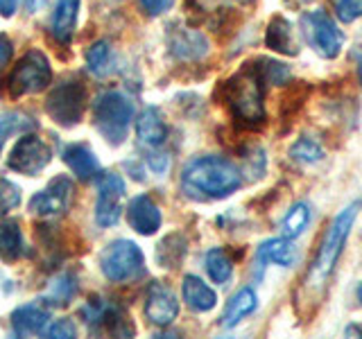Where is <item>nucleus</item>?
Instances as JSON below:
<instances>
[{"mask_svg":"<svg viewBox=\"0 0 362 339\" xmlns=\"http://www.w3.org/2000/svg\"><path fill=\"white\" fill-rule=\"evenodd\" d=\"M358 215V203H351L349 208H344L337 218L328 224V229L322 237V244L317 249V256L313 260V265L305 271V276L301 280V287L297 292V308L299 312H315L317 305L322 303L326 287H328V278H331L333 269L337 265L339 256H342L344 242L354 229Z\"/></svg>","mask_w":362,"mask_h":339,"instance_id":"f257e3e1","label":"nucleus"},{"mask_svg":"<svg viewBox=\"0 0 362 339\" xmlns=\"http://www.w3.org/2000/svg\"><path fill=\"white\" fill-rule=\"evenodd\" d=\"M240 186V167L224 156H195L184 165V172H181V190L197 201L231 197Z\"/></svg>","mask_w":362,"mask_h":339,"instance_id":"f03ea898","label":"nucleus"},{"mask_svg":"<svg viewBox=\"0 0 362 339\" xmlns=\"http://www.w3.org/2000/svg\"><path fill=\"white\" fill-rule=\"evenodd\" d=\"M263 86L265 84L260 82L254 66L247 64L240 73L222 82L218 93H222V102L238 122H243L245 127H258L260 122H265Z\"/></svg>","mask_w":362,"mask_h":339,"instance_id":"7ed1b4c3","label":"nucleus"},{"mask_svg":"<svg viewBox=\"0 0 362 339\" xmlns=\"http://www.w3.org/2000/svg\"><path fill=\"white\" fill-rule=\"evenodd\" d=\"M132 118H134V105L120 90H105L93 102V122L98 131L105 136V141L111 145L124 143Z\"/></svg>","mask_w":362,"mask_h":339,"instance_id":"20e7f679","label":"nucleus"},{"mask_svg":"<svg viewBox=\"0 0 362 339\" xmlns=\"http://www.w3.org/2000/svg\"><path fill=\"white\" fill-rule=\"evenodd\" d=\"M100 269L111 282H129L145 274V258L132 240H113L100 254Z\"/></svg>","mask_w":362,"mask_h":339,"instance_id":"39448f33","label":"nucleus"},{"mask_svg":"<svg viewBox=\"0 0 362 339\" xmlns=\"http://www.w3.org/2000/svg\"><path fill=\"white\" fill-rule=\"evenodd\" d=\"M52 82V68L48 56L41 50H30L21 56V61L9 75V95L23 97L32 93H41V90Z\"/></svg>","mask_w":362,"mask_h":339,"instance_id":"423d86ee","label":"nucleus"},{"mask_svg":"<svg viewBox=\"0 0 362 339\" xmlns=\"http://www.w3.org/2000/svg\"><path fill=\"white\" fill-rule=\"evenodd\" d=\"M86 109V86L79 79H66L57 84L48 100H45V111L48 116L62 124V127H75L82 120Z\"/></svg>","mask_w":362,"mask_h":339,"instance_id":"0eeeda50","label":"nucleus"},{"mask_svg":"<svg viewBox=\"0 0 362 339\" xmlns=\"http://www.w3.org/2000/svg\"><path fill=\"white\" fill-rule=\"evenodd\" d=\"M301 28L305 34V41L310 43V48L322 56V59H335L342 52L344 34L337 30L333 18L326 14L324 9H315L303 14Z\"/></svg>","mask_w":362,"mask_h":339,"instance_id":"6e6552de","label":"nucleus"},{"mask_svg":"<svg viewBox=\"0 0 362 339\" xmlns=\"http://www.w3.org/2000/svg\"><path fill=\"white\" fill-rule=\"evenodd\" d=\"M82 319L88 326L90 333H109L116 337H129L134 335V326L129 321L127 312H124L118 303L105 301V299H90L82 308Z\"/></svg>","mask_w":362,"mask_h":339,"instance_id":"1a4fd4ad","label":"nucleus"},{"mask_svg":"<svg viewBox=\"0 0 362 339\" xmlns=\"http://www.w3.org/2000/svg\"><path fill=\"white\" fill-rule=\"evenodd\" d=\"M124 208V181L116 172H105L98 179L95 222L102 229L116 226Z\"/></svg>","mask_w":362,"mask_h":339,"instance_id":"9d476101","label":"nucleus"},{"mask_svg":"<svg viewBox=\"0 0 362 339\" xmlns=\"http://www.w3.org/2000/svg\"><path fill=\"white\" fill-rule=\"evenodd\" d=\"M50 158H52L50 145H45L39 136L28 133L18 138V143L14 145V150H11L7 158V165L18 174L34 177L50 163Z\"/></svg>","mask_w":362,"mask_h":339,"instance_id":"9b49d317","label":"nucleus"},{"mask_svg":"<svg viewBox=\"0 0 362 339\" xmlns=\"http://www.w3.org/2000/svg\"><path fill=\"white\" fill-rule=\"evenodd\" d=\"M71 197H73V181L64 174L54 177L48 186L30 199V210L34 215H39V218H57V215H64L68 210Z\"/></svg>","mask_w":362,"mask_h":339,"instance_id":"f8f14e48","label":"nucleus"},{"mask_svg":"<svg viewBox=\"0 0 362 339\" xmlns=\"http://www.w3.org/2000/svg\"><path fill=\"white\" fill-rule=\"evenodd\" d=\"M177 314H179V301L175 297V292L158 280L152 282L147 287V299H145L147 321L158 328H165L177 319Z\"/></svg>","mask_w":362,"mask_h":339,"instance_id":"ddd939ff","label":"nucleus"},{"mask_svg":"<svg viewBox=\"0 0 362 339\" xmlns=\"http://www.w3.org/2000/svg\"><path fill=\"white\" fill-rule=\"evenodd\" d=\"M168 48L170 54L179 61H197L209 52V39L202 32L184 28V25H173L168 34Z\"/></svg>","mask_w":362,"mask_h":339,"instance_id":"4468645a","label":"nucleus"},{"mask_svg":"<svg viewBox=\"0 0 362 339\" xmlns=\"http://www.w3.org/2000/svg\"><path fill=\"white\" fill-rule=\"evenodd\" d=\"M294 260H297V246L292 244L290 237H269L256 251V276H263L267 263L279 267H292Z\"/></svg>","mask_w":362,"mask_h":339,"instance_id":"2eb2a0df","label":"nucleus"},{"mask_svg":"<svg viewBox=\"0 0 362 339\" xmlns=\"http://www.w3.org/2000/svg\"><path fill=\"white\" fill-rule=\"evenodd\" d=\"M127 222L136 233L154 235L158 229H161V210H158L152 197L139 195L132 199L129 208H127Z\"/></svg>","mask_w":362,"mask_h":339,"instance_id":"dca6fc26","label":"nucleus"},{"mask_svg":"<svg viewBox=\"0 0 362 339\" xmlns=\"http://www.w3.org/2000/svg\"><path fill=\"white\" fill-rule=\"evenodd\" d=\"M136 136H139V143L147 147V150H156V147H161L165 143L168 127L161 111L156 107H145L141 111L139 120H136Z\"/></svg>","mask_w":362,"mask_h":339,"instance_id":"f3484780","label":"nucleus"},{"mask_svg":"<svg viewBox=\"0 0 362 339\" xmlns=\"http://www.w3.org/2000/svg\"><path fill=\"white\" fill-rule=\"evenodd\" d=\"M48 310L41 308L37 303L21 305L18 310L11 314V333L16 337H32V335H45L48 328Z\"/></svg>","mask_w":362,"mask_h":339,"instance_id":"a211bd4d","label":"nucleus"},{"mask_svg":"<svg viewBox=\"0 0 362 339\" xmlns=\"http://www.w3.org/2000/svg\"><path fill=\"white\" fill-rule=\"evenodd\" d=\"M79 14V0H57V7L50 18V34L54 41L71 43Z\"/></svg>","mask_w":362,"mask_h":339,"instance_id":"6ab92c4d","label":"nucleus"},{"mask_svg":"<svg viewBox=\"0 0 362 339\" xmlns=\"http://www.w3.org/2000/svg\"><path fill=\"white\" fill-rule=\"evenodd\" d=\"M64 161L68 167L73 170V174L79 181H90L100 172V163H98L93 150H90L88 145H82V143L68 145L64 150Z\"/></svg>","mask_w":362,"mask_h":339,"instance_id":"aec40b11","label":"nucleus"},{"mask_svg":"<svg viewBox=\"0 0 362 339\" xmlns=\"http://www.w3.org/2000/svg\"><path fill=\"white\" fill-rule=\"evenodd\" d=\"M265 45L269 50L288 54V56L299 54V45L294 41V30L290 25V20L283 16H274L269 20L267 32H265Z\"/></svg>","mask_w":362,"mask_h":339,"instance_id":"412c9836","label":"nucleus"},{"mask_svg":"<svg viewBox=\"0 0 362 339\" xmlns=\"http://www.w3.org/2000/svg\"><path fill=\"white\" fill-rule=\"evenodd\" d=\"M181 292H184L186 305L195 312H209L218 305V294H215L199 276H186Z\"/></svg>","mask_w":362,"mask_h":339,"instance_id":"4be33fe9","label":"nucleus"},{"mask_svg":"<svg viewBox=\"0 0 362 339\" xmlns=\"http://www.w3.org/2000/svg\"><path fill=\"white\" fill-rule=\"evenodd\" d=\"M75 294H77V276L73 271H62V274H57L48 282L41 299L50 308H64V305H68L75 299Z\"/></svg>","mask_w":362,"mask_h":339,"instance_id":"5701e85b","label":"nucleus"},{"mask_svg":"<svg viewBox=\"0 0 362 339\" xmlns=\"http://www.w3.org/2000/svg\"><path fill=\"white\" fill-rule=\"evenodd\" d=\"M256 308H258L256 292L252 287H240L231 297V301L226 303V310H224V316H222V326L224 328L238 326L245 319V316H249Z\"/></svg>","mask_w":362,"mask_h":339,"instance_id":"b1692460","label":"nucleus"},{"mask_svg":"<svg viewBox=\"0 0 362 339\" xmlns=\"http://www.w3.org/2000/svg\"><path fill=\"white\" fill-rule=\"evenodd\" d=\"M25 256V242H23L21 224L16 220H5L0 224V258L5 263H16Z\"/></svg>","mask_w":362,"mask_h":339,"instance_id":"393cba45","label":"nucleus"},{"mask_svg":"<svg viewBox=\"0 0 362 339\" xmlns=\"http://www.w3.org/2000/svg\"><path fill=\"white\" fill-rule=\"evenodd\" d=\"M188 251L186 246V237L179 235V233H173L168 235L165 240L158 242L156 246V263L161 267H179V263L184 260Z\"/></svg>","mask_w":362,"mask_h":339,"instance_id":"a878e982","label":"nucleus"},{"mask_svg":"<svg viewBox=\"0 0 362 339\" xmlns=\"http://www.w3.org/2000/svg\"><path fill=\"white\" fill-rule=\"evenodd\" d=\"M206 271L213 282H218V285H224V282H229V278L233 276V260L231 256L224 251V249L215 246V249H209L206 251Z\"/></svg>","mask_w":362,"mask_h":339,"instance_id":"bb28decb","label":"nucleus"},{"mask_svg":"<svg viewBox=\"0 0 362 339\" xmlns=\"http://www.w3.org/2000/svg\"><path fill=\"white\" fill-rule=\"evenodd\" d=\"M308 222H310V206L305 201H299V203H294L286 218H283L281 231L286 237L294 240V237H299L305 229H308Z\"/></svg>","mask_w":362,"mask_h":339,"instance_id":"cd10ccee","label":"nucleus"},{"mask_svg":"<svg viewBox=\"0 0 362 339\" xmlns=\"http://www.w3.org/2000/svg\"><path fill=\"white\" fill-rule=\"evenodd\" d=\"M111 64H113V54L109 41H98L86 50V66L95 77H107L111 73Z\"/></svg>","mask_w":362,"mask_h":339,"instance_id":"c85d7f7f","label":"nucleus"},{"mask_svg":"<svg viewBox=\"0 0 362 339\" xmlns=\"http://www.w3.org/2000/svg\"><path fill=\"white\" fill-rule=\"evenodd\" d=\"M34 127H37V122L30 116H23V113H16V111H3L0 113V152H3V147L11 133L28 131Z\"/></svg>","mask_w":362,"mask_h":339,"instance_id":"c756f323","label":"nucleus"},{"mask_svg":"<svg viewBox=\"0 0 362 339\" xmlns=\"http://www.w3.org/2000/svg\"><path fill=\"white\" fill-rule=\"evenodd\" d=\"M290 158L299 165H313V163H320L324 158V150L317 141L303 136V138H299L290 147Z\"/></svg>","mask_w":362,"mask_h":339,"instance_id":"7c9ffc66","label":"nucleus"},{"mask_svg":"<svg viewBox=\"0 0 362 339\" xmlns=\"http://www.w3.org/2000/svg\"><path fill=\"white\" fill-rule=\"evenodd\" d=\"M256 75L260 77V82L267 84H286L290 79V71L286 64L274 61V59H258L254 66Z\"/></svg>","mask_w":362,"mask_h":339,"instance_id":"2f4dec72","label":"nucleus"},{"mask_svg":"<svg viewBox=\"0 0 362 339\" xmlns=\"http://www.w3.org/2000/svg\"><path fill=\"white\" fill-rule=\"evenodd\" d=\"M21 203V188L9 179H0V215L16 210Z\"/></svg>","mask_w":362,"mask_h":339,"instance_id":"473e14b6","label":"nucleus"},{"mask_svg":"<svg viewBox=\"0 0 362 339\" xmlns=\"http://www.w3.org/2000/svg\"><path fill=\"white\" fill-rule=\"evenodd\" d=\"M335 14L342 23H354L362 16V0H333Z\"/></svg>","mask_w":362,"mask_h":339,"instance_id":"72a5a7b5","label":"nucleus"},{"mask_svg":"<svg viewBox=\"0 0 362 339\" xmlns=\"http://www.w3.org/2000/svg\"><path fill=\"white\" fill-rule=\"evenodd\" d=\"M77 335V328L71 319H57L50 328H45V337H57V339H71Z\"/></svg>","mask_w":362,"mask_h":339,"instance_id":"f704fd0d","label":"nucleus"},{"mask_svg":"<svg viewBox=\"0 0 362 339\" xmlns=\"http://www.w3.org/2000/svg\"><path fill=\"white\" fill-rule=\"evenodd\" d=\"M141 5L150 16H158V14H163V11H168L170 7H173L175 0H141Z\"/></svg>","mask_w":362,"mask_h":339,"instance_id":"c9c22d12","label":"nucleus"},{"mask_svg":"<svg viewBox=\"0 0 362 339\" xmlns=\"http://www.w3.org/2000/svg\"><path fill=\"white\" fill-rule=\"evenodd\" d=\"M11 54H14V45L5 34H0V71L11 61Z\"/></svg>","mask_w":362,"mask_h":339,"instance_id":"e433bc0d","label":"nucleus"},{"mask_svg":"<svg viewBox=\"0 0 362 339\" xmlns=\"http://www.w3.org/2000/svg\"><path fill=\"white\" fill-rule=\"evenodd\" d=\"M18 0H0V14L3 16H11L16 11Z\"/></svg>","mask_w":362,"mask_h":339,"instance_id":"4c0bfd02","label":"nucleus"},{"mask_svg":"<svg viewBox=\"0 0 362 339\" xmlns=\"http://www.w3.org/2000/svg\"><path fill=\"white\" fill-rule=\"evenodd\" d=\"M23 3H25V9L32 14V11H37V7L41 5V0H23Z\"/></svg>","mask_w":362,"mask_h":339,"instance_id":"58836bf2","label":"nucleus"},{"mask_svg":"<svg viewBox=\"0 0 362 339\" xmlns=\"http://www.w3.org/2000/svg\"><path fill=\"white\" fill-rule=\"evenodd\" d=\"M346 335H358V337H362V326H351V328H346Z\"/></svg>","mask_w":362,"mask_h":339,"instance_id":"ea45409f","label":"nucleus"},{"mask_svg":"<svg viewBox=\"0 0 362 339\" xmlns=\"http://www.w3.org/2000/svg\"><path fill=\"white\" fill-rule=\"evenodd\" d=\"M358 75H360V82H362V50H360V61H358Z\"/></svg>","mask_w":362,"mask_h":339,"instance_id":"a19ab883","label":"nucleus"},{"mask_svg":"<svg viewBox=\"0 0 362 339\" xmlns=\"http://www.w3.org/2000/svg\"><path fill=\"white\" fill-rule=\"evenodd\" d=\"M358 301L362 303V282H360V285H358Z\"/></svg>","mask_w":362,"mask_h":339,"instance_id":"79ce46f5","label":"nucleus"},{"mask_svg":"<svg viewBox=\"0 0 362 339\" xmlns=\"http://www.w3.org/2000/svg\"><path fill=\"white\" fill-rule=\"evenodd\" d=\"M290 3H294V5H299V3H305V0H290Z\"/></svg>","mask_w":362,"mask_h":339,"instance_id":"37998d69","label":"nucleus"}]
</instances>
